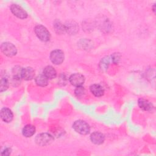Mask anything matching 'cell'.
Listing matches in <instances>:
<instances>
[{
    "label": "cell",
    "mask_w": 156,
    "mask_h": 156,
    "mask_svg": "<svg viewBox=\"0 0 156 156\" xmlns=\"http://www.w3.org/2000/svg\"><path fill=\"white\" fill-rule=\"evenodd\" d=\"M64 53L60 49L52 51L50 54V60L55 65H60L64 60Z\"/></svg>",
    "instance_id": "cell-5"
},
{
    "label": "cell",
    "mask_w": 156,
    "mask_h": 156,
    "mask_svg": "<svg viewBox=\"0 0 156 156\" xmlns=\"http://www.w3.org/2000/svg\"><path fill=\"white\" fill-rule=\"evenodd\" d=\"M35 83L38 86L45 87L48 84V79L44 74H40L36 77Z\"/></svg>",
    "instance_id": "cell-14"
},
{
    "label": "cell",
    "mask_w": 156,
    "mask_h": 156,
    "mask_svg": "<svg viewBox=\"0 0 156 156\" xmlns=\"http://www.w3.org/2000/svg\"><path fill=\"white\" fill-rule=\"evenodd\" d=\"M109 65V58L106 57H104L102 59V60L100 62L99 66H100V68L102 70H106L108 68V66Z\"/></svg>",
    "instance_id": "cell-20"
},
{
    "label": "cell",
    "mask_w": 156,
    "mask_h": 156,
    "mask_svg": "<svg viewBox=\"0 0 156 156\" xmlns=\"http://www.w3.org/2000/svg\"><path fill=\"white\" fill-rule=\"evenodd\" d=\"M11 153V149L9 147H5L2 152L1 155H9Z\"/></svg>",
    "instance_id": "cell-22"
},
{
    "label": "cell",
    "mask_w": 156,
    "mask_h": 156,
    "mask_svg": "<svg viewBox=\"0 0 156 156\" xmlns=\"http://www.w3.org/2000/svg\"><path fill=\"white\" fill-rule=\"evenodd\" d=\"M138 105L141 109L146 111L151 110L152 108V104L144 99H140L138 100Z\"/></svg>",
    "instance_id": "cell-15"
},
{
    "label": "cell",
    "mask_w": 156,
    "mask_h": 156,
    "mask_svg": "<svg viewBox=\"0 0 156 156\" xmlns=\"http://www.w3.org/2000/svg\"><path fill=\"white\" fill-rule=\"evenodd\" d=\"M9 86V82L8 80L5 77H2L1 79V82H0V91L1 92H3L4 91H5Z\"/></svg>",
    "instance_id": "cell-19"
},
{
    "label": "cell",
    "mask_w": 156,
    "mask_h": 156,
    "mask_svg": "<svg viewBox=\"0 0 156 156\" xmlns=\"http://www.w3.org/2000/svg\"><path fill=\"white\" fill-rule=\"evenodd\" d=\"M112 60L114 63H118V60H119V56L118 55V54H114L112 56Z\"/></svg>",
    "instance_id": "cell-23"
},
{
    "label": "cell",
    "mask_w": 156,
    "mask_h": 156,
    "mask_svg": "<svg viewBox=\"0 0 156 156\" xmlns=\"http://www.w3.org/2000/svg\"><path fill=\"white\" fill-rule=\"evenodd\" d=\"M35 128L34 126L31 124H28L25 126L22 130L23 135L27 138L32 136L35 133Z\"/></svg>",
    "instance_id": "cell-13"
},
{
    "label": "cell",
    "mask_w": 156,
    "mask_h": 156,
    "mask_svg": "<svg viewBox=\"0 0 156 156\" xmlns=\"http://www.w3.org/2000/svg\"><path fill=\"white\" fill-rule=\"evenodd\" d=\"M23 68H21L19 66L14 67L12 69L13 79H15V80H20L23 78Z\"/></svg>",
    "instance_id": "cell-16"
},
{
    "label": "cell",
    "mask_w": 156,
    "mask_h": 156,
    "mask_svg": "<svg viewBox=\"0 0 156 156\" xmlns=\"http://www.w3.org/2000/svg\"><path fill=\"white\" fill-rule=\"evenodd\" d=\"M73 127L76 132L81 135H87L90 130L89 125L82 120L76 121L73 124Z\"/></svg>",
    "instance_id": "cell-1"
},
{
    "label": "cell",
    "mask_w": 156,
    "mask_h": 156,
    "mask_svg": "<svg viewBox=\"0 0 156 156\" xmlns=\"http://www.w3.org/2000/svg\"><path fill=\"white\" fill-rule=\"evenodd\" d=\"M43 74L48 79H52L56 77L57 72L52 66H47L43 69Z\"/></svg>",
    "instance_id": "cell-11"
},
{
    "label": "cell",
    "mask_w": 156,
    "mask_h": 156,
    "mask_svg": "<svg viewBox=\"0 0 156 156\" xmlns=\"http://www.w3.org/2000/svg\"><path fill=\"white\" fill-rule=\"evenodd\" d=\"M1 118L5 122H10L13 119L12 112L8 108L4 107L1 110Z\"/></svg>",
    "instance_id": "cell-8"
},
{
    "label": "cell",
    "mask_w": 156,
    "mask_h": 156,
    "mask_svg": "<svg viewBox=\"0 0 156 156\" xmlns=\"http://www.w3.org/2000/svg\"><path fill=\"white\" fill-rule=\"evenodd\" d=\"M35 32L37 37L43 41L49 40L51 35L48 29L42 25H37L35 27Z\"/></svg>",
    "instance_id": "cell-2"
},
{
    "label": "cell",
    "mask_w": 156,
    "mask_h": 156,
    "mask_svg": "<svg viewBox=\"0 0 156 156\" xmlns=\"http://www.w3.org/2000/svg\"><path fill=\"white\" fill-rule=\"evenodd\" d=\"M90 140L95 144H101L104 141L105 136L99 132H94L91 134Z\"/></svg>",
    "instance_id": "cell-9"
},
{
    "label": "cell",
    "mask_w": 156,
    "mask_h": 156,
    "mask_svg": "<svg viewBox=\"0 0 156 156\" xmlns=\"http://www.w3.org/2000/svg\"><path fill=\"white\" fill-rule=\"evenodd\" d=\"M54 140L52 136L48 133H42L38 134L35 138L36 143L41 146L51 144Z\"/></svg>",
    "instance_id": "cell-3"
},
{
    "label": "cell",
    "mask_w": 156,
    "mask_h": 156,
    "mask_svg": "<svg viewBox=\"0 0 156 156\" xmlns=\"http://www.w3.org/2000/svg\"><path fill=\"white\" fill-rule=\"evenodd\" d=\"M12 13L16 17L21 19H25L27 17V12L18 4H12L10 7Z\"/></svg>",
    "instance_id": "cell-6"
},
{
    "label": "cell",
    "mask_w": 156,
    "mask_h": 156,
    "mask_svg": "<svg viewBox=\"0 0 156 156\" xmlns=\"http://www.w3.org/2000/svg\"><path fill=\"white\" fill-rule=\"evenodd\" d=\"M65 26L66 32H68L69 33L74 34V32L77 30V26L76 24L71 23H68V24H66Z\"/></svg>",
    "instance_id": "cell-18"
},
{
    "label": "cell",
    "mask_w": 156,
    "mask_h": 156,
    "mask_svg": "<svg viewBox=\"0 0 156 156\" xmlns=\"http://www.w3.org/2000/svg\"><path fill=\"white\" fill-rule=\"evenodd\" d=\"M90 91L95 96L101 97L104 94V88L103 87L99 84H93L90 87Z\"/></svg>",
    "instance_id": "cell-10"
},
{
    "label": "cell",
    "mask_w": 156,
    "mask_h": 156,
    "mask_svg": "<svg viewBox=\"0 0 156 156\" xmlns=\"http://www.w3.org/2000/svg\"><path fill=\"white\" fill-rule=\"evenodd\" d=\"M69 80L70 83L76 87L82 86L85 82L84 76L80 73H74L72 74L69 77Z\"/></svg>",
    "instance_id": "cell-7"
},
{
    "label": "cell",
    "mask_w": 156,
    "mask_h": 156,
    "mask_svg": "<svg viewBox=\"0 0 156 156\" xmlns=\"http://www.w3.org/2000/svg\"><path fill=\"white\" fill-rule=\"evenodd\" d=\"M2 52L8 57H12L16 54L17 50L14 44L9 42L2 43L1 46Z\"/></svg>",
    "instance_id": "cell-4"
},
{
    "label": "cell",
    "mask_w": 156,
    "mask_h": 156,
    "mask_svg": "<svg viewBox=\"0 0 156 156\" xmlns=\"http://www.w3.org/2000/svg\"><path fill=\"white\" fill-rule=\"evenodd\" d=\"M54 27H55V31L58 33V34H62L63 33L66 31V29H65V26L62 24L59 21H57L54 23Z\"/></svg>",
    "instance_id": "cell-17"
},
{
    "label": "cell",
    "mask_w": 156,
    "mask_h": 156,
    "mask_svg": "<svg viewBox=\"0 0 156 156\" xmlns=\"http://www.w3.org/2000/svg\"><path fill=\"white\" fill-rule=\"evenodd\" d=\"M35 76V71L31 67L23 68V78L26 80L32 79Z\"/></svg>",
    "instance_id": "cell-12"
},
{
    "label": "cell",
    "mask_w": 156,
    "mask_h": 156,
    "mask_svg": "<svg viewBox=\"0 0 156 156\" xmlns=\"http://www.w3.org/2000/svg\"><path fill=\"white\" fill-rule=\"evenodd\" d=\"M75 94L76 96L77 97H81L82 96H83L85 93V89L83 87H82V86L80 87H77L76 90H75Z\"/></svg>",
    "instance_id": "cell-21"
}]
</instances>
